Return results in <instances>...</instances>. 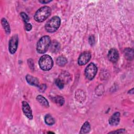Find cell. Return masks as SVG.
<instances>
[{
	"mask_svg": "<svg viewBox=\"0 0 134 134\" xmlns=\"http://www.w3.org/2000/svg\"><path fill=\"white\" fill-rule=\"evenodd\" d=\"M36 99L44 107H48L49 106V103H48V100L43 96H42L41 95H39L37 96Z\"/></svg>",
	"mask_w": 134,
	"mask_h": 134,
	"instance_id": "cell-14",
	"label": "cell"
},
{
	"mask_svg": "<svg viewBox=\"0 0 134 134\" xmlns=\"http://www.w3.org/2000/svg\"><path fill=\"white\" fill-rule=\"evenodd\" d=\"M39 88V90L41 92H43L46 89V85L44 84L41 85H39V86L38 87Z\"/></svg>",
	"mask_w": 134,
	"mask_h": 134,
	"instance_id": "cell-26",
	"label": "cell"
},
{
	"mask_svg": "<svg viewBox=\"0 0 134 134\" xmlns=\"http://www.w3.org/2000/svg\"><path fill=\"white\" fill-rule=\"evenodd\" d=\"M124 55L128 60H132L133 58V51L132 49L126 48L124 50Z\"/></svg>",
	"mask_w": 134,
	"mask_h": 134,
	"instance_id": "cell-13",
	"label": "cell"
},
{
	"mask_svg": "<svg viewBox=\"0 0 134 134\" xmlns=\"http://www.w3.org/2000/svg\"><path fill=\"white\" fill-rule=\"evenodd\" d=\"M108 58L112 62H116L119 58V53L118 51L115 48L110 49L108 53Z\"/></svg>",
	"mask_w": 134,
	"mask_h": 134,
	"instance_id": "cell-9",
	"label": "cell"
},
{
	"mask_svg": "<svg viewBox=\"0 0 134 134\" xmlns=\"http://www.w3.org/2000/svg\"><path fill=\"white\" fill-rule=\"evenodd\" d=\"M50 51L53 53H56L58 52L60 49V44L57 41H53L50 44Z\"/></svg>",
	"mask_w": 134,
	"mask_h": 134,
	"instance_id": "cell-12",
	"label": "cell"
},
{
	"mask_svg": "<svg viewBox=\"0 0 134 134\" xmlns=\"http://www.w3.org/2000/svg\"><path fill=\"white\" fill-rule=\"evenodd\" d=\"M26 79L27 82L30 85L39 87V82L37 78L32 76L31 75L27 74L26 76Z\"/></svg>",
	"mask_w": 134,
	"mask_h": 134,
	"instance_id": "cell-11",
	"label": "cell"
},
{
	"mask_svg": "<svg viewBox=\"0 0 134 134\" xmlns=\"http://www.w3.org/2000/svg\"><path fill=\"white\" fill-rule=\"evenodd\" d=\"M28 64H29V66H30V68L31 69L33 68L34 66V62H33L32 60L31 59H28Z\"/></svg>",
	"mask_w": 134,
	"mask_h": 134,
	"instance_id": "cell-24",
	"label": "cell"
},
{
	"mask_svg": "<svg viewBox=\"0 0 134 134\" xmlns=\"http://www.w3.org/2000/svg\"><path fill=\"white\" fill-rule=\"evenodd\" d=\"M91 130V126L88 121H85L81 127L80 131V133H87L90 132Z\"/></svg>",
	"mask_w": 134,
	"mask_h": 134,
	"instance_id": "cell-15",
	"label": "cell"
},
{
	"mask_svg": "<svg viewBox=\"0 0 134 134\" xmlns=\"http://www.w3.org/2000/svg\"><path fill=\"white\" fill-rule=\"evenodd\" d=\"M44 121H45L46 124H47L48 125H50V126L53 125L55 122V120H54V118L50 114H47L45 116Z\"/></svg>",
	"mask_w": 134,
	"mask_h": 134,
	"instance_id": "cell-18",
	"label": "cell"
},
{
	"mask_svg": "<svg viewBox=\"0 0 134 134\" xmlns=\"http://www.w3.org/2000/svg\"><path fill=\"white\" fill-rule=\"evenodd\" d=\"M68 61L67 59H66L65 57H63V56H60L56 60V63L57 64L60 66H64L66 63H67Z\"/></svg>",
	"mask_w": 134,
	"mask_h": 134,
	"instance_id": "cell-17",
	"label": "cell"
},
{
	"mask_svg": "<svg viewBox=\"0 0 134 134\" xmlns=\"http://www.w3.org/2000/svg\"><path fill=\"white\" fill-rule=\"evenodd\" d=\"M1 23H2V25L4 29H5V32L7 34H9L10 32V30L9 25L7 20L5 18H3L1 20Z\"/></svg>",
	"mask_w": 134,
	"mask_h": 134,
	"instance_id": "cell-16",
	"label": "cell"
},
{
	"mask_svg": "<svg viewBox=\"0 0 134 134\" xmlns=\"http://www.w3.org/2000/svg\"><path fill=\"white\" fill-rule=\"evenodd\" d=\"M97 68L94 63H90L86 68L84 72L85 77L89 80H92L94 79L96 74Z\"/></svg>",
	"mask_w": 134,
	"mask_h": 134,
	"instance_id": "cell-5",
	"label": "cell"
},
{
	"mask_svg": "<svg viewBox=\"0 0 134 134\" xmlns=\"http://www.w3.org/2000/svg\"><path fill=\"white\" fill-rule=\"evenodd\" d=\"M53 62L52 58L47 54L41 56L39 60V65L41 69L43 71L50 70L53 66Z\"/></svg>",
	"mask_w": 134,
	"mask_h": 134,
	"instance_id": "cell-4",
	"label": "cell"
},
{
	"mask_svg": "<svg viewBox=\"0 0 134 134\" xmlns=\"http://www.w3.org/2000/svg\"><path fill=\"white\" fill-rule=\"evenodd\" d=\"M54 102L60 106H62L64 103V99L61 96H56L54 97Z\"/></svg>",
	"mask_w": 134,
	"mask_h": 134,
	"instance_id": "cell-19",
	"label": "cell"
},
{
	"mask_svg": "<svg viewBox=\"0 0 134 134\" xmlns=\"http://www.w3.org/2000/svg\"><path fill=\"white\" fill-rule=\"evenodd\" d=\"M91 54L88 51L82 53L79 57L78 64L80 65H83L86 64L91 59Z\"/></svg>",
	"mask_w": 134,
	"mask_h": 134,
	"instance_id": "cell-7",
	"label": "cell"
},
{
	"mask_svg": "<svg viewBox=\"0 0 134 134\" xmlns=\"http://www.w3.org/2000/svg\"><path fill=\"white\" fill-rule=\"evenodd\" d=\"M55 84L60 89H62L64 87V82L59 78L55 80Z\"/></svg>",
	"mask_w": 134,
	"mask_h": 134,
	"instance_id": "cell-20",
	"label": "cell"
},
{
	"mask_svg": "<svg viewBox=\"0 0 134 134\" xmlns=\"http://www.w3.org/2000/svg\"><path fill=\"white\" fill-rule=\"evenodd\" d=\"M22 110L25 115L29 119H32L33 118L32 110L29 105V104L26 102L23 101L22 102Z\"/></svg>",
	"mask_w": 134,
	"mask_h": 134,
	"instance_id": "cell-8",
	"label": "cell"
},
{
	"mask_svg": "<svg viewBox=\"0 0 134 134\" xmlns=\"http://www.w3.org/2000/svg\"><path fill=\"white\" fill-rule=\"evenodd\" d=\"M60 24L61 19L60 17L57 16H53L47 22L45 29L49 32H53L59 28Z\"/></svg>",
	"mask_w": 134,
	"mask_h": 134,
	"instance_id": "cell-3",
	"label": "cell"
},
{
	"mask_svg": "<svg viewBox=\"0 0 134 134\" xmlns=\"http://www.w3.org/2000/svg\"><path fill=\"white\" fill-rule=\"evenodd\" d=\"M120 121V113L119 112H115L111 115L108 120L110 125L112 126H117Z\"/></svg>",
	"mask_w": 134,
	"mask_h": 134,
	"instance_id": "cell-10",
	"label": "cell"
},
{
	"mask_svg": "<svg viewBox=\"0 0 134 134\" xmlns=\"http://www.w3.org/2000/svg\"><path fill=\"white\" fill-rule=\"evenodd\" d=\"M51 9L49 6H42L36 11L34 15V18L37 22H42L51 15Z\"/></svg>",
	"mask_w": 134,
	"mask_h": 134,
	"instance_id": "cell-1",
	"label": "cell"
},
{
	"mask_svg": "<svg viewBox=\"0 0 134 134\" xmlns=\"http://www.w3.org/2000/svg\"><path fill=\"white\" fill-rule=\"evenodd\" d=\"M18 43V38L17 35H15L12 37L9 41V51L11 54H14L16 52Z\"/></svg>",
	"mask_w": 134,
	"mask_h": 134,
	"instance_id": "cell-6",
	"label": "cell"
},
{
	"mask_svg": "<svg viewBox=\"0 0 134 134\" xmlns=\"http://www.w3.org/2000/svg\"><path fill=\"white\" fill-rule=\"evenodd\" d=\"M20 15V16H21V18L23 19V21L25 23H27V22L29 20V17H28V16L24 12H21Z\"/></svg>",
	"mask_w": 134,
	"mask_h": 134,
	"instance_id": "cell-21",
	"label": "cell"
},
{
	"mask_svg": "<svg viewBox=\"0 0 134 134\" xmlns=\"http://www.w3.org/2000/svg\"><path fill=\"white\" fill-rule=\"evenodd\" d=\"M51 44V39L49 36H44L38 41L37 44V51L39 53H44L48 49Z\"/></svg>",
	"mask_w": 134,
	"mask_h": 134,
	"instance_id": "cell-2",
	"label": "cell"
},
{
	"mask_svg": "<svg viewBox=\"0 0 134 134\" xmlns=\"http://www.w3.org/2000/svg\"><path fill=\"white\" fill-rule=\"evenodd\" d=\"M39 2H40L41 3H42V4H47V3H48L50 2L51 1H40V0H39Z\"/></svg>",
	"mask_w": 134,
	"mask_h": 134,
	"instance_id": "cell-27",
	"label": "cell"
},
{
	"mask_svg": "<svg viewBox=\"0 0 134 134\" xmlns=\"http://www.w3.org/2000/svg\"><path fill=\"white\" fill-rule=\"evenodd\" d=\"M25 29L27 31H30V30H31V29L32 28V26H31V24L25 23Z\"/></svg>",
	"mask_w": 134,
	"mask_h": 134,
	"instance_id": "cell-23",
	"label": "cell"
},
{
	"mask_svg": "<svg viewBox=\"0 0 134 134\" xmlns=\"http://www.w3.org/2000/svg\"><path fill=\"white\" fill-rule=\"evenodd\" d=\"M88 41H89V43L91 45V46H93L95 43V38H94V36H90L89 38H88Z\"/></svg>",
	"mask_w": 134,
	"mask_h": 134,
	"instance_id": "cell-22",
	"label": "cell"
},
{
	"mask_svg": "<svg viewBox=\"0 0 134 134\" xmlns=\"http://www.w3.org/2000/svg\"><path fill=\"white\" fill-rule=\"evenodd\" d=\"M125 132V129H118L116 131L110 132L109 133H124Z\"/></svg>",
	"mask_w": 134,
	"mask_h": 134,
	"instance_id": "cell-25",
	"label": "cell"
}]
</instances>
